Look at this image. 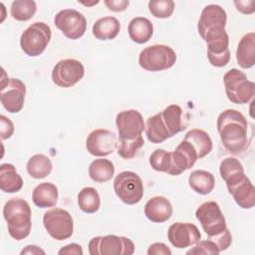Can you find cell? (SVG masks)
Masks as SVG:
<instances>
[{
  "label": "cell",
  "mask_w": 255,
  "mask_h": 255,
  "mask_svg": "<svg viewBox=\"0 0 255 255\" xmlns=\"http://www.w3.org/2000/svg\"><path fill=\"white\" fill-rule=\"evenodd\" d=\"M26 168L31 177L41 179L51 173L53 164L48 156L42 153H37L29 158Z\"/></svg>",
  "instance_id": "30"
},
{
  "label": "cell",
  "mask_w": 255,
  "mask_h": 255,
  "mask_svg": "<svg viewBox=\"0 0 255 255\" xmlns=\"http://www.w3.org/2000/svg\"><path fill=\"white\" fill-rule=\"evenodd\" d=\"M104 3L110 11L122 12L128 8L129 1L128 0H105Z\"/></svg>",
  "instance_id": "43"
},
{
  "label": "cell",
  "mask_w": 255,
  "mask_h": 255,
  "mask_svg": "<svg viewBox=\"0 0 255 255\" xmlns=\"http://www.w3.org/2000/svg\"><path fill=\"white\" fill-rule=\"evenodd\" d=\"M172 205L164 196H153L144 205V215L154 223H163L172 215Z\"/></svg>",
  "instance_id": "20"
},
{
  "label": "cell",
  "mask_w": 255,
  "mask_h": 255,
  "mask_svg": "<svg viewBox=\"0 0 255 255\" xmlns=\"http://www.w3.org/2000/svg\"><path fill=\"white\" fill-rule=\"evenodd\" d=\"M128 33L132 42L144 44L152 37L153 26L149 19L145 17H135L128 23Z\"/></svg>",
  "instance_id": "24"
},
{
  "label": "cell",
  "mask_w": 255,
  "mask_h": 255,
  "mask_svg": "<svg viewBox=\"0 0 255 255\" xmlns=\"http://www.w3.org/2000/svg\"><path fill=\"white\" fill-rule=\"evenodd\" d=\"M58 188L51 182L38 184L32 192V200L39 208H50L55 206L58 201Z\"/></svg>",
  "instance_id": "23"
},
{
  "label": "cell",
  "mask_w": 255,
  "mask_h": 255,
  "mask_svg": "<svg viewBox=\"0 0 255 255\" xmlns=\"http://www.w3.org/2000/svg\"><path fill=\"white\" fill-rule=\"evenodd\" d=\"M227 99L236 105L249 103L255 96V84L238 69H230L223 76Z\"/></svg>",
  "instance_id": "3"
},
{
  "label": "cell",
  "mask_w": 255,
  "mask_h": 255,
  "mask_svg": "<svg viewBox=\"0 0 255 255\" xmlns=\"http://www.w3.org/2000/svg\"><path fill=\"white\" fill-rule=\"evenodd\" d=\"M208 239L212 240L217 245L220 252L226 250L231 245V242H232V236L228 228L216 236L208 237Z\"/></svg>",
  "instance_id": "39"
},
{
  "label": "cell",
  "mask_w": 255,
  "mask_h": 255,
  "mask_svg": "<svg viewBox=\"0 0 255 255\" xmlns=\"http://www.w3.org/2000/svg\"><path fill=\"white\" fill-rule=\"evenodd\" d=\"M118 146L117 135L107 128H97L91 131L86 139V148L94 156H107Z\"/></svg>",
  "instance_id": "15"
},
{
  "label": "cell",
  "mask_w": 255,
  "mask_h": 255,
  "mask_svg": "<svg viewBox=\"0 0 255 255\" xmlns=\"http://www.w3.org/2000/svg\"><path fill=\"white\" fill-rule=\"evenodd\" d=\"M220 251L217 247V245L210 239L207 240H199L195 245L192 246L190 250L186 252L187 255H198V254H219Z\"/></svg>",
  "instance_id": "38"
},
{
  "label": "cell",
  "mask_w": 255,
  "mask_h": 255,
  "mask_svg": "<svg viewBox=\"0 0 255 255\" xmlns=\"http://www.w3.org/2000/svg\"><path fill=\"white\" fill-rule=\"evenodd\" d=\"M43 224L48 234L58 241L66 240L73 234V217L65 209L54 207L46 211L43 215Z\"/></svg>",
  "instance_id": "8"
},
{
  "label": "cell",
  "mask_w": 255,
  "mask_h": 255,
  "mask_svg": "<svg viewBox=\"0 0 255 255\" xmlns=\"http://www.w3.org/2000/svg\"><path fill=\"white\" fill-rule=\"evenodd\" d=\"M23 186V179L11 163L0 165V188L6 193L18 192Z\"/></svg>",
  "instance_id": "25"
},
{
  "label": "cell",
  "mask_w": 255,
  "mask_h": 255,
  "mask_svg": "<svg viewBox=\"0 0 255 255\" xmlns=\"http://www.w3.org/2000/svg\"><path fill=\"white\" fill-rule=\"evenodd\" d=\"M82 4H84V5H86V6H92V5H96V4H98L99 3V1H94L93 3H86V2H81Z\"/></svg>",
  "instance_id": "46"
},
{
  "label": "cell",
  "mask_w": 255,
  "mask_h": 255,
  "mask_svg": "<svg viewBox=\"0 0 255 255\" xmlns=\"http://www.w3.org/2000/svg\"><path fill=\"white\" fill-rule=\"evenodd\" d=\"M229 193L243 209H251L255 205V187L245 172L236 174L226 181Z\"/></svg>",
  "instance_id": "13"
},
{
  "label": "cell",
  "mask_w": 255,
  "mask_h": 255,
  "mask_svg": "<svg viewBox=\"0 0 255 255\" xmlns=\"http://www.w3.org/2000/svg\"><path fill=\"white\" fill-rule=\"evenodd\" d=\"M195 216L208 237L216 236L227 229L225 217L215 201L203 202L196 209Z\"/></svg>",
  "instance_id": "9"
},
{
  "label": "cell",
  "mask_w": 255,
  "mask_h": 255,
  "mask_svg": "<svg viewBox=\"0 0 255 255\" xmlns=\"http://www.w3.org/2000/svg\"><path fill=\"white\" fill-rule=\"evenodd\" d=\"M176 62V54L167 45L157 44L144 48L138 56V65L148 72L170 69Z\"/></svg>",
  "instance_id": "4"
},
{
  "label": "cell",
  "mask_w": 255,
  "mask_h": 255,
  "mask_svg": "<svg viewBox=\"0 0 255 255\" xmlns=\"http://www.w3.org/2000/svg\"><path fill=\"white\" fill-rule=\"evenodd\" d=\"M121 30L120 21L112 16L98 19L93 25V35L101 41L115 39Z\"/></svg>",
  "instance_id": "26"
},
{
  "label": "cell",
  "mask_w": 255,
  "mask_h": 255,
  "mask_svg": "<svg viewBox=\"0 0 255 255\" xmlns=\"http://www.w3.org/2000/svg\"><path fill=\"white\" fill-rule=\"evenodd\" d=\"M116 126L119 132V138L133 139L142 133L145 123L138 111L126 110L117 115Z\"/></svg>",
  "instance_id": "17"
},
{
  "label": "cell",
  "mask_w": 255,
  "mask_h": 255,
  "mask_svg": "<svg viewBox=\"0 0 255 255\" xmlns=\"http://www.w3.org/2000/svg\"><path fill=\"white\" fill-rule=\"evenodd\" d=\"M219 172L221 178L226 181L228 178L244 172L242 163L235 157H226L224 158L219 165Z\"/></svg>",
  "instance_id": "37"
},
{
  "label": "cell",
  "mask_w": 255,
  "mask_h": 255,
  "mask_svg": "<svg viewBox=\"0 0 255 255\" xmlns=\"http://www.w3.org/2000/svg\"><path fill=\"white\" fill-rule=\"evenodd\" d=\"M171 154V167L168 172L169 175H179L185 170L191 168L196 160L198 155L192 144L186 140H182Z\"/></svg>",
  "instance_id": "19"
},
{
  "label": "cell",
  "mask_w": 255,
  "mask_h": 255,
  "mask_svg": "<svg viewBox=\"0 0 255 255\" xmlns=\"http://www.w3.org/2000/svg\"><path fill=\"white\" fill-rule=\"evenodd\" d=\"M144 131L147 139L152 143H161L167 138L172 137L160 113L151 116L146 120Z\"/></svg>",
  "instance_id": "21"
},
{
  "label": "cell",
  "mask_w": 255,
  "mask_h": 255,
  "mask_svg": "<svg viewBox=\"0 0 255 255\" xmlns=\"http://www.w3.org/2000/svg\"><path fill=\"white\" fill-rule=\"evenodd\" d=\"M226 23V11L219 5L210 4L205 6L201 11L197 24V31L203 39L209 33L225 30Z\"/></svg>",
  "instance_id": "16"
},
{
  "label": "cell",
  "mask_w": 255,
  "mask_h": 255,
  "mask_svg": "<svg viewBox=\"0 0 255 255\" xmlns=\"http://www.w3.org/2000/svg\"><path fill=\"white\" fill-rule=\"evenodd\" d=\"M85 75L84 65L76 59L59 61L52 70V81L60 88H71L78 84Z\"/></svg>",
  "instance_id": "10"
},
{
  "label": "cell",
  "mask_w": 255,
  "mask_h": 255,
  "mask_svg": "<svg viewBox=\"0 0 255 255\" xmlns=\"http://www.w3.org/2000/svg\"><path fill=\"white\" fill-rule=\"evenodd\" d=\"M144 140L142 135H138L133 139H122L118 141V154L124 159H130L135 156L137 151L143 146Z\"/></svg>",
  "instance_id": "34"
},
{
  "label": "cell",
  "mask_w": 255,
  "mask_h": 255,
  "mask_svg": "<svg viewBox=\"0 0 255 255\" xmlns=\"http://www.w3.org/2000/svg\"><path fill=\"white\" fill-rule=\"evenodd\" d=\"M171 250L161 242H155L149 245L147 249V255H170Z\"/></svg>",
  "instance_id": "42"
},
{
  "label": "cell",
  "mask_w": 255,
  "mask_h": 255,
  "mask_svg": "<svg viewBox=\"0 0 255 255\" xmlns=\"http://www.w3.org/2000/svg\"><path fill=\"white\" fill-rule=\"evenodd\" d=\"M54 24L71 40L80 39L87 30V20L85 16L75 9L59 11L54 18Z\"/></svg>",
  "instance_id": "11"
},
{
  "label": "cell",
  "mask_w": 255,
  "mask_h": 255,
  "mask_svg": "<svg viewBox=\"0 0 255 255\" xmlns=\"http://www.w3.org/2000/svg\"><path fill=\"white\" fill-rule=\"evenodd\" d=\"M78 205L85 213H96L101 205L99 192L94 187H84L78 193Z\"/></svg>",
  "instance_id": "32"
},
{
  "label": "cell",
  "mask_w": 255,
  "mask_h": 255,
  "mask_svg": "<svg viewBox=\"0 0 255 255\" xmlns=\"http://www.w3.org/2000/svg\"><path fill=\"white\" fill-rule=\"evenodd\" d=\"M88 247L91 255H131L134 252V244L129 238L114 234L94 237Z\"/></svg>",
  "instance_id": "6"
},
{
  "label": "cell",
  "mask_w": 255,
  "mask_h": 255,
  "mask_svg": "<svg viewBox=\"0 0 255 255\" xmlns=\"http://www.w3.org/2000/svg\"><path fill=\"white\" fill-rule=\"evenodd\" d=\"M114 190L124 203L133 205L143 196V183L135 172L122 171L114 179Z\"/></svg>",
  "instance_id": "7"
},
{
  "label": "cell",
  "mask_w": 255,
  "mask_h": 255,
  "mask_svg": "<svg viewBox=\"0 0 255 255\" xmlns=\"http://www.w3.org/2000/svg\"><path fill=\"white\" fill-rule=\"evenodd\" d=\"M174 2L171 0H151L148 2L149 13L159 19L169 18L174 11Z\"/></svg>",
  "instance_id": "36"
},
{
  "label": "cell",
  "mask_w": 255,
  "mask_h": 255,
  "mask_svg": "<svg viewBox=\"0 0 255 255\" xmlns=\"http://www.w3.org/2000/svg\"><path fill=\"white\" fill-rule=\"evenodd\" d=\"M52 30L44 22H35L31 24L20 37V46L22 51L30 57L40 56L51 41Z\"/></svg>",
  "instance_id": "5"
},
{
  "label": "cell",
  "mask_w": 255,
  "mask_h": 255,
  "mask_svg": "<svg viewBox=\"0 0 255 255\" xmlns=\"http://www.w3.org/2000/svg\"><path fill=\"white\" fill-rule=\"evenodd\" d=\"M0 90V101L3 108L11 114L19 113L25 102V84L16 78L3 79Z\"/></svg>",
  "instance_id": "12"
},
{
  "label": "cell",
  "mask_w": 255,
  "mask_h": 255,
  "mask_svg": "<svg viewBox=\"0 0 255 255\" xmlns=\"http://www.w3.org/2000/svg\"><path fill=\"white\" fill-rule=\"evenodd\" d=\"M184 140L190 142L197 152L198 158H202L212 150V140L209 134L200 128H192L185 133Z\"/></svg>",
  "instance_id": "28"
},
{
  "label": "cell",
  "mask_w": 255,
  "mask_h": 255,
  "mask_svg": "<svg viewBox=\"0 0 255 255\" xmlns=\"http://www.w3.org/2000/svg\"><path fill=\"white\" fill-rule=\"evenodd\" d=\"M45 254V251L36 245H28L21 251V254Z\"/></svg>",
  "instance_id": "45"
},
{
  "label": "cell",
  "mask_w": 255,
  "mask_h": 255,
  "mask_svg": "<svg viewBox=\"0 0 255 255\" xmlns=\"http://www.w3.org/2000/svg\"><path fill=\"white\" fill-rule=\"evenodd\" d=\"M169 242L178 249L192 247L201 238L198 228L189 222H175L167 230Z\"/></svg>",
  "instance_id": "18"
},
{
  "label": "cell",
  "mask_w": 255,
  "mask_h": 255,
  "mask_svg": "<svg viewBox=\"0 0 255 255\" xmlns=\"http://www.w3.org/2000/svg\"><path fill=\"white\" fill-rule=\"evenodd\" d=\"M188 184L190 188L198 194H209L215 185L214 175L203 169H196L191 171L188 176Z\"/></svg>",
  "instance_id": "27"
},
{
  "label": "cell",
  "mask_w": 255,
  "mask_h": 255,
  "mask_svg": "<svg viewBox=\"0 0 255 255\" xmlns=\"http://www.w3.org/2000/svg\"><path fill=\"white\" fill-rule=\"evenodd\" d=\"M149 164L154 170L160 171V172H166L168 174L171 167L170 152L162 148L155 149L149 156Z\"/></svg>",
  "instance_id": "35"
},
{
  "label": "cell",
  "mask_w": 255,
  "mask_h": 255,
  "mask_svg": "<svg viewBox=\"0 0 255 255\" xmlns=\"http://www.w3.org/2000/svg\"><path fill=\"white\" fill-rule=\"evenodd\" d=\"M237 11L245 14V15H249L254 13L255 11V1L254 0H239V1H234L233 2Z\"/></svg>",
  "instance_id": "41"
},
{
  "label": "cell",
  "mask_w": 255,
  "mask_h": 255,
  "mask_svg": "<svg viewBox=\"0 0 255 255\" xmlns=\"http://www.w3.org/2000/svg\"><path fill=\"white\" fill-rule=\"evenodd\" d=\"M14 133V124L4 115L0 116V136L2 140L10 138Z\"/></svg>",
  "instance_id": "40"
},
{
  "label": "cell",
  "mask_w": 255,
  "mask_h": 255,
  "mask_svg": "<svg viewBox=\"0 0 255 255\" xmlns=\"http://www.w3.org/2000/svg\"><path fill=\"white\" fill-rule=\"evenodd\" d=\"M220 140L227 151L240 154L248 145V123L237 110L228 109L220 113L216 123Z\"/></svg>",
  "instance_id": "1"
},
{
  "label": "cell",
  "mask_w": 255,
  "mask_h": 255,
  "mask_svg": "<svg viewBox=\"0 0 255 255\" xmlns=\"http://www.w3.org/2000/svg\"><path fill=\"white\" fill-rule=\"evenodd\" d=\"M160 114L172 136L187 128V123L182 117L183 111L178 105H169Z\"/></svg>",
  "instance_id": "29"
},
{
  "label": "cell",
  "mask_w": 255,
  "mask_h": 255,
  "mask_svg": "<svg viewBox=\"0 0 255 255\" xmlns=\"http://www.w3.org/2000/svg\"><path fill=\"white\" fill-rule=\"evenodd\" d=\"M115 174L113 162L106 158H98L91 162L89 166V175L96 182H107Z\"/></svg>",
  "instance_id": "31"
},
{
  "label": "cell",
  "mask_w": 255,
  "mask_h": 255,
  "mask_svg": "<svg viewBox=\"0 0 255 255\" xmlns=\"http://www.w3.org/2000/svg\"><path fill=\"white\" fill-rule=\"evenodd\" d=\"M58 254H76V255H83V249L82 246L77 244V243H71L68 244L64 247H62L59 251Z\"/></svg>",
  "instance_id": "44"
},
{
  "label": "cell",
  "mask_w": 255,
  "mask_h": 255,
  "mask_svg": "<svg viewBox=\"0 0 255 255\" xmlns=\"http://www.w3.org/2000/svg\"><path fill=\"white\" fill-rule=\"evenodd\" d=\"M236 61L242 69H250L255 64V34H245L239 41L236 50Z\"/></svg>",
  "instance_id": "22"
},
{
  "label": "cell",
  "mask_w": 255,
  "mask_h": 255,
  "mask_svg": "<svg viewBox=\"0 0 255 255\" xmlns=\"http://www.w3.org/2000/svg\"><path fill=\"white\" fill-rule=\"evenodd\" d=\"M31 208L22 198H11L3 207V217L7 222L10 236L17 240L25 239L31 232Z\"/></svg>",
  "instance_id": "2"
},
{
  "label": "cell",
  "mask_w": 255,
  "mask_h": 255,
  "mask_svg": "<svg viewBox=\"0 0 255 255\" xmlns=\"http://www.w3.org/2000/svg\"><path fill=\"white\" fill-rule=\"evenodd\" d=\"M37 11V4L33 0H16L10 7V14L13 19L25 22L34 17Z\"/></svg>",
  "instance_id": "33"
},
{
  "label": "cell",
  "mask_w": 255,
  "mask_h": 255,
  "mask_svg": "<svg viewBox=\"0 0 255 255\" xmlns=\"http://www.w3.org/2000/svg\"><path fill=\"white\" fill-rule=\"evenodd\" d=\"M203 40L207 44L209 63L217 68L226 66L230 60V51L228 49L229 37L226 30L207 34Z\"/></svg>",
  "instance_id": "14"
}]
</instances>
